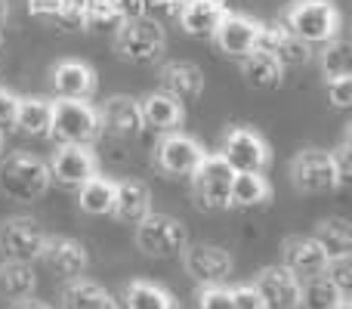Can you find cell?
<instances>
[{
    "label": "cell",
    "mask_w": 352,
    "mask_h": 309,
    "mask_svg": "<svg viewBox=\"0 0 352 309\" xmlns=\"http://www.w3.org/2000/svg\"><path fill=\"white\" fill-rule=\"evenodd\" d=\"M291 34H297L303 43L309 47H322L331 37L340 34V10H337L331 0H294L291 6L281 16Z\"/></svg>",
    "instance_id": "obj_1"
},
{
    "label": "cell",
    "mask_w": 352,
    "mask_h": 309,
    "mask_svg": "<svg viewBox=\"0 0 352 309\" xmlns=\"http://www.w3.org/2000/svg\"><path fill=\"white\" fill-rule=\"evenodd\" d=\"M50 167L31 152L0 158V192L12 201H37L50 189Z\"/></svg>",
    "instance_id": "obj_2"
},
{
    "label": "cell",
    "mask_w": 352,
    "mask_h": 309,
    "mask_svg": "<svg viewBox=\"0 0 352 309\" xmlns=\"http://www.w3.org/2000/svg\"><path fill=\"white\" fill-rule=\"evenodd\" d=\"M99 115L87 99H53L50 136L59 146H90L99 140Z\"/></svg>",
    "instance_id": "obj_3"
},
{
    "label": "cell",
    "mask_w": 352,
    "mask_h": 309,
    "mask_svg": "<svg viewBox=\"0 0 352 309\" xmlns=\"http://www.w3.org/2000/svg\"><path fill=\"white\" fill-rule=\"evenodd\" d=\"M167 47V34L152 19H127L115 28V53L133 65H152Z\"/></svg>",
    "instance_id": "obj_4"
},
{
    "label": "cell",
    "mask_w": 352,
    "mask_h": 309,
    "mask_svg": "<svg viewBox=\"0 0 352 309\" xmlns=\"http://www.w3.org/2000/svg\"><path fill=\"white\" fill-rule=\"evenodd\" d=\"M188 244V232L170 213L148 211L136 223V248L146 257H176Z\"/></svg>",
    "instance_id": "obj_5"
},
{
    "label": "cell",
    "mask_w": 352,
    "mask_h": 309,
    "mask_svg": "<svg viewBox=\"0 0 352 309\" xmlns=\"http://www.w3.org/2000/svg\"><path fill=\"white\" fill-rule=\"evenodd\" d=\"M192 195L198 201V207L204 211H229V192H232V180L235 170L223 161L219 155H204V161L192 170Z\"/></svg>",
    "instance_id": "obj_6"
},
{
    "label": "cell",
    "mask_w": 352,
    "mask_h": 309,
    "mask_svg": "<svg viewBox=\"0 0 352 309\" xmlns=\"http://www.w3.org/2000/svg\"><path fill=\"white\" fill-rule=\"evenodd\" d=\"M229 164L235 173H263L272 161V152H269V142L263 140L256 130L250 127H232L223 140V149L217 152Z\"/></svg>",
    "instance_id": "obj_7"
},
{
    "label": "cell",
    "mask_w": 352,
    "mask_h": 309,
    "mask_svg": "<svg viewBox=\"0 0 352 309\" xmlns=\"http://www.w3.org/2000/svg\"><path fill=\"white\" fill-rule=\"evenodd\" d=\"M43 244H47V232L31 217H10L0 223V254H3V260L34 263L41 260Z\"/></svg>",
    "instance_id": "obj_8"
},
{
    "label": "cell",
    "mask_w": 352,
    "mask_h": 309,
    "mask_svg": "<svg viewBox=\"0 0 352 309\" xmlns=\"http://www.w3.org/2000/svg\"><path fill=\"white\" fill-rule=\"evenodd\" d=\"M179 257H182L186 273L192 275L201 288L204 285H226V279L232 275V266H235L229 251H223L219 244H204V242L186 244Z\"/></svg>",
    "instance_id": "obj_9"
},
{
    "label": "cell",
    "mask_w": 352,
    "mask_h": 309,
    "mask_svg": "<svg viewBox=\"0 0 352 309\" xmlns=\"http://www.w3.org/2000/svg\"><path fill=\"white\" fill-rule=\"evenodd\" d=\"M291 186L303 195H318L334 189V164H331V152L324 149H303L291 158Z\"/></svg>",
    "instance_id": "obj_10"
},
{
    "label": "cell",
    "mask_w": 352,
    "mask_h": 309,
    "mask_svg": "<svg viewBox=\"0 0 352 309\" xmlns=\"http://www.w3.org/2000/svg\"><path fill=\"white\" fill-rule=\"evenodd\" d=\"M260 28H263V22H256V19L244 16V12L226 10L210 37L219 53L232 56V59H244V56L254 53L256 43H260Z\"/></svg>",
    "instance_id": "obj_11"
},
{
    "label": "cell",
    "mask_w": 352,
    "mask_h": 309,
    "mask_svg": "<svg viewBox=\"0 0 352 309\" xmlns=\"http://www.w3.org/2000/svg\"><path fill=\"white\" fill-rule=\"evenodd\" d=\"M204 146L195 136L173 130V134H164V140L155 149V167L164 176H192V170L204 161Z\"/></svg>",
    "instance_id": "obj_12"
},
{
    "label": "cell",
    "mask_w": 352,
    "mask_h": 309,
    "mask_svg": "<svg viewBox=\"0 0 352 309\" xmlns=\"http://www.w3.org/2000/svg\"><path fill=\"white\" fill-rule=\"evenodd\" d=\"M50 180H56L65 189H80L90 176L99 173V158L90 146H59L50 158Z\"/></svg>",
    "instance_id": "obj_13"
},
{
    "label": "cell",
    "mask_w": 352,
    "mask_h": 309,
    "mask_svg": "<svg viewBox=\"0 0 352 309\" xmlns=\"http://www.w3.org/2000/svg\"><path fill=\"white\" fill-rule=\"evenodd\" d=\"M281 266L291 269L300 281L324 275L328 266V254L318 248V242L312 235H291L281 244Z\"/></svg>",
    "instance_id": "obj_14"
},
{
    "label": "cell",
    "mask_w": 352,
    "mask_h": 309,
    "mask_svg": "<svg viewBox=\"0 0 352 309\" xmlns=\"http://www.w3.org/2000/svg\"><path fill=\"white\" fill-rule=\"evenodd\" d=\"M254 288L260 291L266 309H300V279L285 266H266L256 275Z\"/></svg>",
    "instance_id": "obj_15"
},
{
    "label": "cell",
    "mask_w": 352,
    "mask_h": 309,
    "mask_svg": "<svg viewBox=\"0 0 352 309\" xmlns=\"http://www.w3.org/2000/svg\"><path fill=\"white\" fill-rule=\"evenodd\" d=\"M50 84L59 99H90L96 93V72L80 59H62L50 72Z\"/></svg>",
    "instance_id": "obj_16"
},
{
    "label": "cell",
    "mask_w": 352,
    "mask_h": 309,
    "mask_svg": "<svg viewBox=\"0 0 352 309\" xmlns=\"http://www.w3.org/2000/svg\"><path fill=\"white\" fill-rule=\"evenodd\" d=\"M158 84H161V93H167V96L179 99V103H192V99H198L204 93V72L195 62L173 59L161 65Z\"/></svg>",
    "instance_id": "obj_17"
},
{
    "label": "cell",
    "mask_w": 352,
    "mask_h": 309,
    "mask_svg": "<svg viewBox=\"0 0 352 309\" xmlns=\"http://www.w3.org/2000/svg\"><path fill=\"white\" fill-rule=\"evenodd\" d=\"M41 260L47 263L56 275H62V279H78V275L87 269L90 257H87V248L78 242V238L47 235V244H43Z\"/></svg>",
    "instance_id": "obj_18"
},
{
    "label": "cell",
    "mask_w": 352,
    "mask_h": 309,
    "mask_svg": "<svg viewBox=\"0 0 352 309\" xmlns=\"http://www.w3.org/2000/svg\"><path fill=\"white\" fill-rule=\"evenodd\" d=\"M256 50L272 53L281 65H300V62H309L312 59V47L300 41L297 34H291L285 25H263Z\"/></svg>",
    "instance_id": "obj_19"
},
{
    "label": "cell",
    "mask_w": 352,
    "mask_h": 309,
    "mask_svg": "<svg viewBox=\"0 0 352 309\" xmlns=\"http://www.w3.org/2000/svg\"><path fill=\"white\" fill-rule=\"evenodd\" d=\"M152 211V192L140 180H115V201H111V217L118 223L136 226Z\"/></svg>",
    "instance_id": "obj_20"
},
{
    "label": "cell",
    "mask_w": 352,
    "mask_h": 309,
    "mask_svg": "<svg viewBox=\"0 0 352 309\" xmlns=\"http://www.w3.org/2000/svg\"><path fill=\"white\" fill-rule=\"evenodd\" d=\"M96 115H99V127L115 136H136L142 130L140 103L130 96H109L96 109Z\"/></svg>",
    "instance_id": "obj_21"
},
{
    "label": "cell",
    "mask_w": 352,
    "mask_h": 309,
    "mask_svg": "<svg viewBox=\"0 0 352 309\" xmlns=\"http://www.w3.org/2000/svg\"><path fill=\"white\" fill-rule=\"evenodd\" d=\"M140 115H142V127H152V130H158V134H173V130H179L182 121H186L182 103L161 90L140 99Z\"/></svg>",
    "instance_id": "obj_22"
},
{
    "label": "cell",
    "mask_w": 352,
    "mask_h": 309,
    "mask_svg": "<svg viewBox=\"0 0 352 309\" xmlns=\"http://www.w3.org/2000/svg\"><path fill=\"white\" fill-rule=\"evenodd\" d=\"M223 12V0H176V16H179L182 31L195 37H210Z\"/></svg>",
    "instance_id": "obj_23"
},
{
    "label": "cell",
    "mask_w": 352,
    "mask_h": 309,
    "mask_svg": "<svg viewBox=\"0 0 352 309\" xmlns=\"http://www.w3.org/2000/svg\"><path fill=\"white\" fill-rule=\"evenodd\" d=\"M62 309H121L111 297L109 288L90 279H72V285L62 291Z\"/></svg>",
    "instance_id": "obj_24"
},
{
    "label": "cell",
    "mask_w": 352,
    "mask_h": 309,
    "mask_svg": "<svg viewBox=\"0 0 352 309\" xmlns=\"http://www.w3.org/2000/svg\"><path fill=\"white\" fill-rule=\"evenodd\" d=\"M238 62H241L244 81H248L250 87H256V90H272V87H278L281 78H285V65H281L272 53H266V50H254V53H248Z\"/></svg>",
    "instance_id": "obj_25"
},
{
    "label": "cell",
    "mask_w": 352,
    "mask_h": 309,
    "mask_svg": "<svg viewBox=\"0 0 352 309\" xmlns=\"http://www.w3.org/2000/svg\"><path fill=\"white\" fill-rule=\"evenodd\" d=\"M50 124H53V99L28 96L19 99V111L12 127L25 136H50Z\"/></svg>",
    "instance_id": "obj_26"
},
{
    "label": "cell",
    "mask_w": 352,
    "mask_h": 309,
    "mask_svg": "<svg viewBox=\"0 0 352 309\" xmlns=\"http://www.w3.org/2000/svg\"><path fill=\"white\" fill-rule=\"evenodd\" d=\"M272 198V186L263 173H235L229 192V207H241V211H256V207L269 204Z\"/></svg>",
    "instance_id": "obj_27"
},
{
    "label": "cell",
    "mask_w": 352,
    "mask_h": 309,
    "mask_svg": "<svg viewBox=\"0 0 352 309\" xmlns=\"http://www.w3.org/2000/svg\"><path fill=\"white\" fill-rule=\"evenodd\" d=\"M312 238L318 242V248L331 257H352V229L343 217H324L316 226Z\"/></svg>",
    "instance_id": "obj_28"
},
{
    "label": "cell",
    "mask_w": 352,
    "mask_h": 309,
    "mask_svg": "<svg viewBox=\"0 0 352 309\" xmlns=\"http://www.w3.org/2000/svg\"><path fill=\"white\" fill-rule=\"evenodd\" d=\"M37 288V279H34V269L31 263H19V260H3L0 263V294L6 300H22V297H31Z\"/></svg>",
    "instance_id": "obj_29"
},
{
    "label": "cell",
    "mask_w": 352,
    "mask_h": 309,
    "mask_svg": "<svg viewBox=\"0 0 352 309\" xmlns=\"http://www.w3.org/2000/svg\"><path fill=\"white\" fill-rule=\"evenodd\" d=\"M124 309H176V300L167 288L136 279L124 288Z\"/></svg>",
    "instance_id": "obj_30"
},
{
    "label": "cell",
    "mask_w": 352,
    "mask_h": 309,
    "mask_svg": "<svg viewBox=\"0 0 352 309\" xmlns=\"http://www.w3.org/2000/svg\"><path fill=\"white\" fill-rule=\"evenodd\" d=\"M78 201H80V211L93 213V217H105L111 213V201H115V180L109 176L96 173L78 189Z\"/></svg>",
    "instance_id": "obj_31"
},
{
    "label": "cell",
    "mask_w": 352,
    "mask_h": 309,
    "mask_svg": "<svg viewBox=\"0 0 352 309\" xmlns=\"http://www.w3.org/2000/svg\"><path fill=\"white\" fill-rule=\"evenodd\" d=\"M324 78H337V74H352V47L346 37H331L328 43H322V53H318Z\"/></svg>",
    "instance_id": "obj_32"
},
{
    "label": "cell",
    "mask_w": 352,
    "mask_h": 309,
    "mask_svg": "<svg viewBox=\"0 0 352 309\" xmlns=\"http://www.w3.org/2000/svg\"><path fill=\"white\" fill-rule=\"evenodd\" d=\"M340 297L343 294L337 291L324 275H316V279L300 281V306L303 309H334Z\"/></svg>",
    "instance_id": "obj_33"
},
{
    "label": "cell",
    "mask_w": 352,
    "mask_h": 309,
    "mask_svg": "<svg viewBox=\"0 0 352 309\" xmlns=\"http://www.w3.org/2000/svg\"><path fill=\"white\" fill-rule=\"evenodd\" d=\"M331 164H334V192H346L352 182V152H349V136L331 152Z\"/></svg>",
    "instance_id": "obj_34"
},
{
    "label": "cell",
    "mask_w": 352,
    "mask_h": 309,
    "mask_svg": "<svg viewBox=\"0 0 352 309\" xmlns=\"http://www.w3.org/2000/svg\"><path fill=\"white\" fill-rule=\"evenodd\" d=\"M324 279H328L343 297H349V291H352V257H331L328 266H324Z\"/></svg>",
    "instance_id": "obj_35"
},
{
    "label": "cell",
    "mask_w": 352,
    "mask_h": 309,
    "mask_svg": "<svg viewBox=\"0 0 352 309\" xmlns=\"http://www.w3.org/2000/svg\"><path fill=\"white\" fill-rule=\"evenodd\" d=\"M198 309H235L232 288H226V285H204L198 291Z\"/></svg>",
    "instance_id": "obj_36"
},
{
    "label": "cell",
    "mask_w": 352,
    "mask_h": 309,
    "mask_svg": "<svg viewBox=\"0 0 352 309\" xmlns=\"http://www.w3.org/2000/svg\"><path fill=\"white\" fill-rule=\"evenodd\" d=\"M328 99L334 109H349L352 105V74H337V78H328Z\"/></svg>",
    "instance_id": "obj_37"
},
{
    "label": "cell",
    "mask_w": 352,
    "mask_h": 309,
    "mask_svg": "<svg viewBox=\"0 0 352 309\" xmlns=\"http://www.w3.org/2000/svg\"><path fill=\"white\" fill-rule=\"evenodd\" d=\"M232 300H235V309H266L260 291L254 285H238L232 288Z\"/></svg>",
    "instance_id": "obj_38"
},
{
    "label": "cell",
    "mask_w": 352,
    "mask_h": 309,
    "mask_svg": "<svg viewBox=\"0 0 352 309\" xmlns=\"http://www.w3.org/2000/svg\"><path fill=\"white\" fill-rule=\"evenodd\" d=\"M19 99L12 90H6V87H0V130L3 127H12V121H16V111H19Z\"/></svg>",
    "instance_id": "obj_39"
},
{
    "label": "cell",
    "mask_w": 352,
    "mask_h": 309,
    "mask_svg": "<svg viewBox=\"0 0 352 309\" xmlns=\"http://www.w3.org/2000/svg\"><path fill=\"white\" fill-rule=\"evenodd\" d=\"M68 0H28L31 16H47V19H62Z\"/></svg>",
    "instance_id": "obj_40"
},
{
    "label": "cell",
    "mask_w": 352,
    "mask_h": 309,
    "mask_svg": "<svg viewBox=\"0 0 352 309\" xmlns=\"http://www.w3.org/2000/svg\"><path fill=\"white\" fill-rule=\"evenodd\" d=\"M10 309H53V306L37 300V297H22V300H12Z\"/></svg>",
    "instance_id": "obj_41"
},
{
    "label": "cell",
    "mask_w": 352,
    "mask_h": 309,
    "mask_svg": "<svg viewBox=\"0 0 352 309\" xmlns=\"http://www.w3.org/2000/svg\"><path fill=\"white\" fill-rule=\"evenodd\" d=\"M6 16H10V0H0V28L6 25Z\"/></svg>",
    "instance_id": "obj_42"
},
{
    "label": "cell",
    "mask_w": 352,
    "mask_h": 309,
    "mask_svg": "<svg viewBox=\"0 0 352 309\" xmlns=\"http://www.w3.org/2000/svg\"><path fill=\"white\" fill-rule=\"evenodd\" d=\"M334 309H352V303H349V297H340L337 300V306Z\"/></svg>",
    "instance_id": "obj_43"
},
{
    "label": "cell",
    "mask_w": 352,
    "mask_h": 309,
    "mask_svg": "<svg viewBox=\"0 0 352 309\" xmlns=\"http://www.w3.org/2000/svg\"><path fill=\"white\" fill-rule=\"evenodd\" d=\"M3 47H6V34H3V28H0V53H3Z\"/></svg>",
    "instance_id": "obj_44"
},
{
    "label": "cell",
    "mask_w": 352,
    "mask_h": 309,
    "mask_svg": "<svg viewBox=\"0 0 352 309\" xmlns=\"http://www.w3.org/2000/svg\"><path fill=\"white\" fill-rule=\"evenodd\" d=\"M0 155H3V130H0Z\"/></svg>",
    "instance_id": "obj_45"
}]
</instances>
